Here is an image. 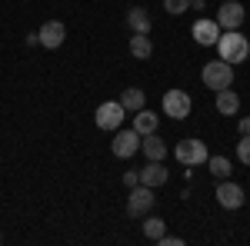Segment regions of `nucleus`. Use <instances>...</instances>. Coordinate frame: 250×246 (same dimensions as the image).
<instances>
[{"instance_id": "nucleus-10", "label": "nucleus", "mask_w": 250, "mask_h": 246, "mask_svg": "<svg viewBox=\"0 0 250 246\" xmlns=\"http://www.w3.org/2000/svg\"><path fill=\"white\" fill-rule=\"evenodd\" d=\"M217 203L224 209H240L244 207V189L237 187V183H230V180H220V187H217Z\"/></svg>"}, {"instance_id": "nucleus-5", "label": "nucleus", "mask_w": 250, "mask_h": 246, "mask_svg": "<svg viewBox=\"0 0 250 246\" xmlns=\"http://www.w3.org/2000/svg\"><path fill=\"white\" fill-rule=\"evenodd\" d=\"M124 107H120V100H107V103H100L94 110V120L100 130H120V123H124Z\"/></svg>"}, {"instance_id": "nucleus-21", "label": "nucleus", "mask_w": 250, "mask_h": 246, "mask_svg": "<svg viewBox=\"0 0 250 246\" xmlns=\"http://www.w3.org/2000/svg\"><path fill=\"white\" fill-rule=\"evenodd\" d=\"M164 10L173 14V17H177V14H187V10H190V0H164Z\"/></svg>"}, {"instance_id": "nucleus-4", "label": "nucleus", "mask_w": 250, "mask_h": 246, "mask_svg": "<svg viewBox=\"0 0 250 246\" xmlns=\"http://www.w3.org/2000/svg\"><path fill=\"white\" fill-rule=\"evenodd\" d=\"M173 153H177V160H180L184 167H200V163H207V156H210L204 140H180Z\"/></svg>"}, {"instance_id": "nucleus-13", "label": "nucleus", "mask_w": 250, "mask_h": 246, "mask_svg": "<svg viewBox=\"0 0 250 246\" xmlns=\"http://www.w3.org/2000/svg\"><path fill=\"white\" fill-rule=\"evenodd\" d=\"M140 150L147 153V160H164V156H167V143H164L154 130V133H147V136H140Z\"/></svg>"}, {"instance_id": "nucleus-22", "label": "nucleus", "mask_w": 250, "mask_h": 246, "mask_svg": "<svg viewBox=\"0 0 250 246\" xmlns=\"http://www.w3.org/2000/svg\"><path fill=\"white\" fill-rule=\"evenodd\" d=\"M237 156H240V163H247V167H250V133L240 136V143H237Z\"/></svg>"}, {"instance_id": "nucleus-9", "label": "nucleus", "mask_w": 250, "mask_h": 246, "mask_svg": "<svg viewBox=\"0 0 250 246\" xmlns=\"http://www.w3.org/2000/svg\"><path fill=\"white\" fill-rule=\"evenodd\" d=\"M37 37H40V47H47V50H57L60 43L67 40V27L60 23V20H47L43 27L37 30Z\"/></svg>"}, {"instance_id": "nucleus-1", "label": "nucleus", "mask_w": 250, "mask_h": 246, "mask_svg": "<svg viewBox=\"0 0 250 246\" xmlns=\"http://www.w3.org/2000/svg\"><path fill=\"white\" fill-rule=\"evenodd\" d=\"M217 54H220V60H227L233 67V63H244L250 57V43L240 30H227V34L217 37Z\"/></svg>"}, {"instance_id": "nucleus-7", "label": "nucleus", "mask_w": 250, "mask_h": 246, "mask_svg": "<svg viewBox=\"0 0 250 246\" xmlns=\"http://www.w3.org/2000/svg\"><path fill=\"white\" fill-rule=\"evenodd\" d=\"M110 150H114V156H120V160L134 156V153L140 150V133H137V130H117Z\"/></svg>"}, {"instance_id": "nucleus-8", "label": "nucleus", "mask_w": 250, "mask_h": 246, "mask_svg": "<svg viewBox=\"0 0 250 246\" xmlns=\"http://www.w3.org/2000/svg\"><path fill=\"white\" fill-rule=\"evenodd\" d=\"M217 23H220V30H240V23H244V7H240L237 0L220 3V10H217Z\"/></svg>"}, {"instance_id": "nucleus-14", "label": "nucleus", "mask_w": 250, "mask_h": 246, "mask_svg": "<svg viewBox=\"0 0 250 246\" xmlns=\"http://www.w3.org/2000/svg\"><path fill=\"white\" fill-rule=\"evenodd\" d=\"M237 110H240V96L233 94L230 87H227V90H217V114L233 116Z\"/></svg>"}, {"instance_id": "nucleus-12", "label": "nucleus", "mask_w": 250, "mask_h": 246, "mask_svg": "<svg viewBox=\"0 0 250 246\" xmlns=\"http://www.w3.org/2000/svg\"><path fill=\"white\" fill-rule=\"evenodd\" d=\"M167 176H170V173L164 170V160H150V163L140 170V183H144V187H150V189H157V187H164V183H167Z\"/></svg>"}, {"instance_id": "nucleus-2", "label": "nucleus", "mask_w": 250, "mask_h": 246, "mask_svg": "<svg viewBox=\"0 0 250 246\" xmlns=\"http://www.w3.org/2000/svg\"><path fill=\"white\" fill-rule=\"evenodd\" d=\"M200 80H204L207 90H227V87L233 83V67L227 63V60H210V63H204Z\"/></svg>"}, {"instance_id": "nucleus-24", "label": "nucleus", "mask_w": 250, "mask_h": 246, "mask_svg": "<svg viewBox=\"0 0 250 246\" xmlns=\"http://www.w3.org/2000/svg\"><path fill=\"white\" fill-rule=\"evenodd\" d=\"M244 133H250V120H247V116L240 120V136H244Z\"/></svg>"}, {"instance_id": "nucleus-20", "label": "nucleus", "mask_w": 250, "mask_h": 246, "mask_svg": "<svg viewBox=\"0 0 250 246\" xmlns=\"http://www.w3.org/2000/svg\"><path fill=\"white\" fill-rule=\"evenodd\" d=\"M207 167H210V173L217 180H227L230 176V160L227 156H207Z\"/></svg>"}, {"instance_id": "nucleus-15", "label": "nucleus", "mask_w": 250, "mask_h": 246, "mask_svg": "<svg viewBox=\"0 0 250 246\" xmlns=\"http://www.w3.org/2000/svg\"><path fill=\"white\" fill-rule=\"evenodd\" d=\"M144 100H147V96H144V90H140V87H127V90L120 94V107L137 114V110H144Z\"/></svg>"}, {"instance_id": "nucleus-16", "label": "nucleus", "mask_w": 250, "mask_h": 246, "mask_svg": "<svg viewBox=\"0 0 250 246\" xmlns=\"http://www.w3.org/2000/svg\"><path fill=\"white\" fill-rule=\"evenodd\" d=\"M127 23L134 27V34H150V14H147L144 7H134V10L127 14Z\"/></svg>"}, {"instance_id": "nucleus-3", "label": "nucleus", "mask_w": 250, "mask_h": 246, "mask_svg": "<svg viewBox=\"0 0 250 246\" xmlns=\"http://www.w3.org/2000/svg\"><path fill=\"white\" fill-rule=\"evenodd\" d=\"M160 107H164V116H170V120H187L193 110V100L187 90H167Z\"/></svg>"}, {"instance_id": "nucleus-19", "label": "nucleus", "mask_w": 250, "mask_h": 246, "mask_svg": "<svg viewBox=\"0 0 250 246\" xmlns=\"http://www.w3.org/2000/svg\"><path fill=\"white\" fill-rule=\"evenodd\" d=\"M164 233H167V223H164L160 216H147V220H144V236H147V240H154V243H157Z\"/></svg>"}, {"instance_id": "nucleus-23", "label": "nucleus", "mask_w": 250, "mask_h": 246, "mask_svg": "<svg viewBox=\"0 0 250 246\" xmlns=\"http://www.w3.org/2000/svg\"><path fill=\"white\" fill-rule=\"evenodd\" d=\"M124 183H127V187H137V183H140V173H124Z\"/></svg>"}, {"instance_id": "nucleus-6", "label": "nucleus", "mask_w": 250, "mask_h": 246, "mask_svg": "<svg viewBox=\"0 0 250 246\" xmlns=\"http://www.w3.org/2000/svg\"><path fill=\"white\" fill-rule=\"evenodd\" d=\"M154 209V189L144 187V183H137L130 187V200H127V213L130 216H147Z\"/></svg>"}, {"instance_id": "nucleus-17", "label": "nucleus", "mask_w": 250, "mask_h": 246, "mask_svg": "<svg viewBox=\"0 0 250 246\" xmlns=\"http://www.w3.org/2000/svg\"><path fill=\"white\" fill-rule=\"evenodd\" d=\"M130 54H134L137 60H147L150 54H154V43H150V37H147V34H134V37H130Z\"/></svg>"}, {"instance_id": "nucleus-11", "label": "nucleus", "mask_w": 250, "mask_h": 246, "mask_svg": "<svg viewBox=\"0 0 250 246\" xmlns=\"http://www.w3.org/2000/svg\"><path fill=\"white\" fill-rule=\"evenodd\" d=\"M193 40L200 43V47H213L217 43V37H220V23L217 20H207V17H200L197 23H193Z\"/></svg>"}, {"instance_id": "nucleus-18", "label": "nucleus", "mask_w": 250, "mask_h": 246, "mask_svg": "<svg viewBox=\"0 0 250 246\" xmlns=\"http://www.w3.org/2000/svg\"><path fill=\"white\" fill-rule=\"evenodd\" d=\"M134 130L140 133V136L154 133V130H157V114H150V110H137V116H134Z\"/></svg>"}]
</instances>
